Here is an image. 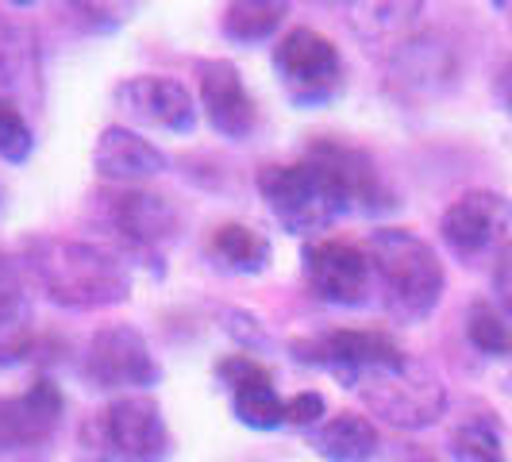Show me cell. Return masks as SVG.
I'll return each instance as SVG.
<instances>
[{
    "label": "cell",
    "instance_id": "6da1fadb",
    "mask_svg": "<svg viewBox=\"0 0 512 462\" xmlns=\"http://www.w3.org/2000/svg\"><path fill=\"white\" fill-rule=\"evenodd\" d=\"M255 185L282 231L305 239L332 228L335 220L351 212L382 216L397 208V197L385 189L370 154L343 143H316L301 162L262 166Z\"/></svg>",
    "mask_w": 512,
    "mask_h": 462
},
{
    "label": "cell",
    "instance_id": "7a4b0ae2",
    "mask_svg": "<svg viewBox=\"0 0 512 462\" xmlns=\"http://www.w3.org/2000/svg\"><path fill=\"white\" fill-rule=\"evenodd\" d=\"M24 274L47 301L70 312L124 305L131 297V266L104 243L31 235L24 243Z\"/></svg>",
    "mask_w": 512,
    "mask_h": 462
},
{
    "label": "cell",
    "instance_id": "3957f363",
    "mask_svg": "<svg viewBox=\"0 0 512 462\" xmlns=\"http://www.w3.org/2000/svg\"><path fill=\"white\" fill-rule=\"evenodd\" d=\"M366 258L374 266V285L385 312L397 324H424L443 301L447 274L439 255L409 228H378L366 239Z\"/></svg>",
    "mask_w": 512,
    "mask_h": 462
},
{
    "label": "cell",
    "instance_id": "277c9868",
    "mask_svg": "<svg viewBox=\"0 0 512 462\" xmlns=\"http://www.w3.org/2000/svg\"><path fill=\"white\" fill-rule=\"evenodd\" d=\"M93 224L124 262L139 258L147 266H162L166 247L178 239L181 216L174 201L162 193L139 185H108L93 193Z\"/></svg>",
    "mask_w": 512,
    "mask_h": 462
},
{
    "label": "cell",
    "instance_id": "5b68a950",
    "mask_svg": "<svg viewBox=\"0 0 512 462\" xmlns=\"http://www.w3.org/2000/svg\"><path fill=\"white\" fill-rule=\"evenodd\" d=\"M174 439L151 393H124L81 424V455L89 462H166Z\"/></svg>",
    "mask_w": 512,
    "mask_h": 462
},
{
    "label": "cell",
    "instance_id": "8992f818",
    "mask_svg": "<svg viewBox=\"0 0 512 462\" xmlns=\"http://www.w3.org/2000/svg\"><path fill=\"white\" fill-rule=\"evenodd\" d=\"M359 393L366 401V409L374 416H382L393 428H432L439 416L447 412V385L428 362L405 359L401 366H389L378 374H366L359 382Z\"/></svg>",
    "mask_w": 512,
    "mask_h": 462
},
{
    "label": "cell",
    "instance_id": "52a82bcc",
    "mask_svg": "<svg viewBox=\"0 0 512 462\" xmlns=\"http://www.w3.org/2000/svg\"><path fill=\"white\" fill-rule=\"evenodd\" d=\"M274 74L297 108H324L343 93V58L316 27H293L274 43Z\"/></svg>",
    "mask_w": 512,
    "mask_h": 462
},
{
    "label": "cell",
    "instance_id": "ba28073f",
    "mask_svg": "<svg viewBox=\"0 0 512 462\" xmlns=\"http://www.w3.org/2000/svg\"><path fill=\"white\" fill-rule=\"evenodd\" d=\"M81 378L101 393L154 389L162 382V366L151 355V343L131 324H104L81 355Z\"/></svg>",
    "mask_w": 512,
    "mask_h": 462
},
{
    "label": "cell",
    "instance_id": "9c48e42d",
    "mask_svg": "<svg viewBox=\"0 0 512 462\" xmlns=\"http://www.w3.org/2000/svg\"><path fill=\"white\" fill-rule=\"evenodd\" d=\"M293 359L308 362V366H320L328 370L335 382L343 389H359V382L366 374H378L389 366H401L409 359L397 339L385 332H351V328H339V332H324L316 339H297L289 343Z\"/></svg>",
    "mask_w": 512,
    "mask_h": 462
},
{
    "label": "cell",
    "instance_id": "30bf717a",
    "mask_svg": "<svg viewBox=\"0 0 512 462\" xmlns=\"http://www.w3.org/2000/svg\"><path fill=\"white\" fill-rule=\"evenodd\" d=\"M301 262H305V278L308 289L328 301V305L339 308H362L370 297H374V266L362 247H351V243H335V239H308L305 251H301Z\"/></svg>",
    "mask_w": 512,
    "mask_h": 462
},
{
    "label": "cell",
    "instance_id": "8fae6325",
    "mask_svg": "<svg viewBox=\"0 0 512 462\" xmlns=\"http://www.w3.org/2000/svg\"><path fill=\"white\" fill-rule=\"evenodd\" d=\"M116 104H120V116L139 128L170 131V135H189L197 128V101L178 77H128L116 85Z\"/></svg>",
    "mask_w": 512,
    "mask_h": 462
},
{
    "label": "cell",
    "instance_id": "7c38bea8",
    "mask_svg": "<svg viewBox=\"0 0 512 462\" xmlns=\"http://www.w3.org/2000/svg\"><path fill=\"white\" fill-rule=\"evenodd\" d=\"M512 228V201L497 189H470L459 201H451L439 235L459 258H478L489 247H497Z\"/></svg>",
    "mask_w": 512,
    "mask_h": 462
},
{
    "label": "cell",
    "instance_id": "4fadbf2b",
    "mask_svg": "<svg viewBox=\"0 0 512 462\" xmlns=\"http://www.w3.org/2000/svg\"><path fill=\"white\" fill-rule=\"evenodd\" d=\"M66 397L51 378H39L24 393L0 397V451H31L51 443L62 424Z\"/></svg>",
    "mask_w": 512,
    "mask_h": 462
},
{
    "label": "cell",
    "instance_id": "5bb4252c",
    "mask_svg": "<svg viewBox=\"0 0 512 462\" xmlns=\"http://www.w3.org/2000/svg\"><path fill=\"white\" fill-rule=\"evenodd\" d=\"M201 104L216 135H224L231 143L251 139L258 128V104L251 89L243 85V77L228 58H212L201 62Z\"/></svg>",
    "mask_w": 512,
    "mask_h": 462
},
{
    "label": "cell",
    "instance_id": "9a60e30c",
    "mask_svg": "<svg viewBox=\"0 0 512 462\" xmlns=\"http://www.w3.org/2000/svg\"><path fill=\"white\" fill-rule=\"evenodd\" d=\"M216 378L228 385L231 393V409H235V420L255 428V432H274L285 424V401L274 389V378L270 370L255 362L247 351L243 355H231L216 366Z\"/></svg>",
    "mask_w": 512,
    "mask_h": 462
},
{
    "label": "cell",
    "instance_id": "2e32d148",
    "mask_svg": "<svg viewBox=\"0 0 512 462\" xmlns=\"http://www.w3.org/2000/svg\"><path fill=\"white\" fill-rule=\"evenodd\" d=\"M0 97L20 108L43 101V62L35 31L8 16H0Z\"/></svg>",
    "mask_w": 512,
    "mask_h": 462
},
{
    "label": "cell",
    "instance_id": "e0dca14e",
    "mask_svg": "<svg viewBox=\"0 0 512 462\" xmlns=\"http://www.w3.org/2000/svg\"><path fill=\"white\" fill-rule=\"evenodd\" d=\"M93 166L104 181L112 185H135V181L158 178L170 162L166 154L154 147L151 139H143L131 128H104L97 147H93Z\"/></svg>",
    "mask_w": 512,
    "mask_h": 462
},
{
    "label": "cell",
    "instance_id": "ac0fdd59",
    "mask_svg": "<svg viewBox=\"0 0 512 462\" xmlns=\"http://www.w3.org/2000/svg\"><path fill=\"white\" fill-rule=\"evenodd\" d=\"M308 443L324 462H374L382 451L378 428L359 412H335L332 420L308 432Z\"/></svg>",
    "mask_w": 512,
    "mask_h": 462
},
{
    "label": "cell",
    "instance_id": "d6986e66",
    "mask_svg": "<svg viewBox=\"0 0 512 462\" xmlns=\"http://www.w3.org/2000/svg\"><path fill=\"white\" fill-rule=\"evenodd\" d=\"M351 27L359 31V39L374 51L397 54L420 27L424 4H355L351 8Z\"/></svg>",
    "mask_w": 512,
    "mask_h": 462
},
{
    "label": "cell",
    "instance_id": "ffe728a7",
    "mask_svg": "<svg viewBox=\"0 0 512 462\" xmlns=\"http://www.w3.org/2000/svg\"><path fill=\"white\" fill-rule=\"evenodd\" d=\"M389 58H393V70H397V77L405 85L428 89V93L439 89L443 81H455V70H459L451 47L443 39H436V35H420V31L397 54H389Z\"/></svg>",
    "mask_w": 512,
    "mask_h": 462
},
{
    "label": "cell",
    "instance_id": "44dd1931",
    "mask_svg": "<svg viewBox=\"0 0 512 462\" xmlns=\"http://www.w3.org/2000/svg\"><path fill=\"white\" fill-rule=\"evenodd\" d=\"M274 255L270 239L247 224H224L208 239V258L228 274H262Z\"/></svg>",
    "mask_w": 512,
    "mask_h": 462
},
{
    "label": "cell",
    "instance_id": "7402d4cb",
    "mask_svg": "<svg viewBox=\"0 0 512 462\" xmlns=\"http://www.w3.org/2000/svg\"><path fill=\"white\" fill-rule=\"evenodd\" d=\"M285 4H266V0H247V4H231L224 12V35L239 47L266 43L274 39V31L285 24Z\"/></svg>",
    "mask_w": 512,
    "mask_h": 462
},
{
    "label": "cell",
    "instance_id": "603a6c76",
    "mask_svg": "<svg viewBox=\"0 0 512 462\" xmlns=\"http://www.w3.org/2000/svg\"><path fill=\"white\" fill-rule=\"evenodd\" d=\"M447 451L455 462H509L505 459V439L497 420L489 416H470L447 439Z\"/></svg>",
    "mask_w": 512,
    "mask_h": 462
},
{
    "label": "cell",
    "instance_id": "cb8c5ba5",
    "mask_svg": "<svg viewBox=\"0 0 512 462\" xmlns=\"http://www.w3.org/2000/svg\"><path fill=\"white\" fill-rule=\"evenodd\" d=\"M31 343V305L24 293L0 305V370H12L31 359Z\"/></svg>",
    "mask_w": 512,
    "mask_h": 462
},
{
    "label": "cell",
    "instance_id": "d4e9b609",
    "mask_svg": "<svg viewBox=\"0 0 512 462\" xmlns=\"http://www.w3.org/2000/svg\"><path fill=\"white\" fill-rule=\"evenodd\" d=\"M466 339L489 359L512 355V328L505 324V316L486 301H474L466 308Z\"/></svg>",
    "mask_w": 512,
    "mask_h": 462
},
{
    "label": "cell",
    "instance_id": "484cf974",
    "mask_svg": "<svg viewBox=\"0 0 512 462\" xmlns=\"http://www.w3.org/2000/svg\"><path fill=\"white\" fill-rule=\"evenodd\" d=\"M31 151H35V131L27 124L24 108L0 97V158L20 166L31 158Z\"/></svg>",
    "mask_w": 512,
    "mask_h": 462
},
{
    "label": "cell",
    "instance_id": "4316f807",
    "mask_svg": "<svg viewBox=\"0 0 512 462\" xmlns=\"http://www.w3.org/2000/svg\"><path fill=\"white\" fill-rule=\"evenodd\" d=\"M324 416H328V405H324V397L316 389H305V393H297V397L285 401V424L289 428L312 432V428L324 424Z\"/></svg>",
    "mask_w": 512,
    "mask_h": 462
},
{
    "label": "cell",
    "instance_id": "83f0119b",
    "mask_svg": "<svg viewBox=\"0 0 512 462\" xmlns=\"http://www.w3.org/2000/svg\"><path fill=\"white\" fill-rule=\"evenodd\" d=\"M493 293H497V305L512 320V239L501 247L497 266H493Z\"/></svg>",
    "mask_w": 512,
    "mask_h": 462
},
{
    "label": "cell",
    "instance_id": "f1b7e54d",
    "mask_svg": "<svg viewBox=\"0 0 512 462\" xmlns=\"http://www.w3.org/2000/svg\"><path fill=\"white\" fill-rule=\"evenodd\" d=\"M24 262L12 258L8 251H0V305L12 301V297H24L27 285H24Z\"/></svg>",
    "mask_w": 512,
    "mask_h": 462
},
{
    "label": "cell",
    "instance_id": "f546056e",
    "mask_svg": "<svg viewBox=\"0 0 512 462\" xmlns=\"http://www.w3.org/2000/svg\"><path fill=\"white\" fill-rule=\"evenodd\" d=\"M493 97H497V104L512 116V58L497 70V77H493Z\"/></svg>",
    "mask_w": 512,
    "mask_h": 462
},
{
    "label": "cell",
    "instance_id": "4dcf8cb0",
    "mask_svg": "<svg viewBox=\"0 0 512 462\" xmlns=\"http://www.w3.org/2000/svg\"><path fill=\"white\" fill-rule=\"evenodd\" d=\"M505 389H509V393H512V370H509V378H505Z\"/></svg>",
    "mask_w": 512,
    "mask_h": 462
},
{
    "label": "cell",
    "instance_id": "1f68e13d",
    "mask_svg": "<svg viewBox=\"0 0 512 462\" xmlns=\"http://www.w3.org/2000/svg\"><path fill=\"white\" fill-rule=\"evenodd\" d=\"M0 208H4V185H0Z\"/></svg>",
    "mask_w": 512,
    "mask_h": 462
}]
</instances>
